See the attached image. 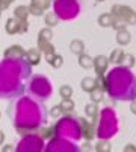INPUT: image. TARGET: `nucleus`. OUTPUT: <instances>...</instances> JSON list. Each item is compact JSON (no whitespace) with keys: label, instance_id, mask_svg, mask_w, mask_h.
I'll use <instances>...</instances> for the list:
<instances>
[{"label":"nucleus","instance_id":"16","mask_svg":"<svg viewBox=\"0 0 136 152\" xmlns=\"http://www.w3.org/2000/svg\"><path fill=\"white\" fill-rule=\"evenodd\" d=\"M40 58H41V50L40 49H30V50H27L26 59L30 62V64H38Z\"/></svg>","mask_w":136,"mask_h":152},{"label":"nucleus","instance_id":"34","mask_svg":"<svg viewBox=\"0 0 136 152\" xmlns=\"http://www.w3.org/2000/svg\"><path fill=\"white\" fill-rule=\"evenodd\" d=\"M26 12H29V9L27 8H24V6H20V8H17V17L18 18H21V20H24L26 18Z\"/></svg>","mask_w":136,"mask_h":152},{"label":"nucleus","instance_id":"23","mask_svg":"<svg viewBox=\"0 0 136 152\" xmlns=\"http://www.w3.org/2000/svg\"><path fill=\"white\" fill-rule=\"evenodd\" d=\"M6 31H8L9 34H15L17 31H20V24H18V21H17L15 18H11V20H8Z\"/></svg>","mask_w":136,"mask_h":152},{"label":"nucleus","instance_id":"9","mask_svg":"<svg viewBox=\"0 0 136 152\" xmlns=\"http://www.w3.org/2000/svg\"><path fill=\"white\" fill-rule=\"evenodd\" d=\"M44 151H47V152H74V151H79V148L74 143L68 142L67 138L56 137L48 142V145L44 148Z\"/></svg>","mask_w":136,"mask_h":152},{"label":"nucleus","instance_id":"5","mask_svg":"<svg viewBox=\"0 0 136 152\" xmlns=\"http://www.w3.org/2000/svg\"><path fill=\"white\" fill-rule=\"evenodd\" d=\"M27 93L36 100H47L53 93V85L48 81V78L42 75H35L30 76V79L27 81Z\"/></svg>","mask_w":136,"mask_h":152},{"label":"nucleus","instance_id":"3","mask_svg":"<svg viewBox=\"0 0 136 152\" xmlns=\"http://www.w3.org/2000/svg\"><path fill=\"white\" fill-rule=\"evenodd\" d=\"M104 87L109 96L115 100H129L136 99V76L127 67L112 69L104 79Z\"/></svg>","mask_w":136,"mask_h":152},{"label":"nucleus","instance_id":"38","mask_svg":"<svg viewBox=\"0 0 136 152\" xmlns=\"http://www.w3.org/2000/svg\"><path fill=\"white\" fill-rule=\"evenodd\" d=\"M2 142H3V132L0 131V143H2Z\"/></svg>","mask_w":136,"mask_h":152},{"label":"nucleus","instance_id":"11","mask_svg":"<svg viewBox=\"0 0 136 152\" xmlns=\"http://www.w3.org/2000/svg\"><path fill=\"white\" fill-rule=\"evenodd\" d=\"M48 5H50V0H32L29 11H32V14H35V15H40V14H42L44 9L48 8Z\"/></svg>","mask_w":136,"mask_h":152},{"label":"nucleus","instance_id":"19","mask_svg":"<svg viewBox=\"0 0 136 152\" xmlns=\"http://www.w3.org/2000/svg\"><path fill=\"white\" fill-rule=\"evenodd\" d=\"M70 49H71V52H73V53L82 55V53H83V50H85V44H83L80 40H74V41H71Z\"/></svg>","mask_w":136,"mask_h":152},{"label":"nucleus","instance_id":"31","mask_svg":"<svg viewBox=\"0 0 136 152\" xmlns=\"http://www.w3.org/2000/svg\"><path fill=\"white\" fill-rule=\"evenodd\" d=\"M64 111H73L74 110V102L71 99H62V104H60Z\"/></svg>","mask_w":136,"mask_h":152},{"label":"nucleus","instance_id":"14","mask_svg":"<svg viewBox=\"0 0 136 152\" xmlns=\"http://www.w3.org/2000/svg\"><path fill=\"white\" fill-rule=\"evenodd\" d=\"M79 123H80V129H82V137H86L88 140H91L94 137V131L91 128V125L85 119H79Z\"/></svg>","mask_w":136,"mask_h":152},{"label":"nucleus","instance_id":"18","mask_svg":"<svg viewBox=\"0 0 136 152\" xmlns=\"http://www.w3.org/2000/svg\"><path fill=\"white\" fill-rule=\"evenodd\" d=\"M79 66L83 69H91V67H94V59L89 55L82 53V55H79Z\"/></svg>","mask_w":136,"mask_h":152},{"label":"nucleus","instance_id":"15","mask_svg":"<svg viewBox=\"0 0 136 152\" xmlns=\"http://www.w3.org/2000/svg\"><path fill=\"white\" fill-rule=\"evenodd\" d=\"M97 87H98V84H97V79H94V78L82 79V90L86 91V93H91L92 90H95Z\"/></svg>","mask_w":136,"mask_h":152},{"label":"nucleus","instance_id":"2","mask_svg":"<svg viewBox=\"0 0 136 152\" xmlns=\"http://www.w3.org/2000/svg\"><path fill=\"white\" fill-rule=\"evenodd\" d=\"M9 110L14 128L20 134L40 129L47 122V108L41 100H36L29 94L18 97Z\"/></svg>","mask_w":136,"mask_h":152},{"label":"nucleus","instance_id":"30","mask_svg":"<svg viewBox=\"0 0 136 152\" xmlns=\"http://www.w3.org/2000/svg\"><path fill=\"white\" fill-rule=\"evenodd\" d=\"M62 62H64V58L62 56H60V55H55L52 58V61H48V64H50L52 67H55V69H59L60 66H62Z\"/></svg>","mask_w":136,"mask_h":152},{"label":"nucleus","instance_id":"28","mask_svg":"<svg viewBox=\"0 0 136 152\" xmlns=\"http://www.w3.org/2000/svg\"><path fill=\"white\" fill-rule=\"evenodd\" d=\"M59 94L62 96V99H70L73 94V88L70 85H62L59 88Z\"/></svg>","mask_w":136,"mask_h":152},{"label":"nucleus","instance_id":"7","mask_svg":"<svg viewBox=\"0 0 136 152\" xmlns=\"http://www.w3.org/2000/svg\"><path fill=\"white\" fill-rule=\"evenodd\" d=\"M80 3L79 0H55L53 2V12L59 20L70 21L74 20L80 14Z\"/></svg>","mask_w":136,"mask_h":152},{"label":"nucleus","instance_id":"1","mask_svg":"<svg viewBox=\"0 0 136 152\" xmlns=\"http://www.w3.org/2000/svg\"><path fill=\"white\" fill-rule=\"evenodd\" d=\"M32 76V64L26 58H5L0 61V99L20 97Z\"/></svg>","mask_w":136,"mask_h":152},{"label":"nucleus","instance_id":"36","mask_svg":"<svg viewBox=\"0 0 136 152\" xmlns=\"http://www.w3.org/2000/svg\"><path fill=\"white\" fill-rule=\"evenodd\" d=\"M130 110H132V113H133V114H136V99H133V100H132Z\"/></svg>","mask_w":136,"mask_h":152},{"label":"nucleus","instance_id":"4","mask_svg":"<svg viewBox=\"0 0 136 152\" xmlns=\"http://www.w3.org/2000/svg\"><path fill=\"white\" fill-rule=\"evenodd\" d=\"M119 129L118 126V117H117V113L106 107L104 110H101L100 113V122L97 125V137L98 140L103 138V140H109V138H112L114 135H117Z\"/></svg>","mask_w":136,"mask_h":152},{"label":"nucleus","instance_id":"13","mask_svg":"<svg viewBox=\"0 0 136 152\" xmlns=\"http://www.w3.org/2000/svg\"><path fill=\"white\" fill-rule=\"evenodd\" d=\"M5 58H26V53L20 46H12L5 52Z\"/></svg>","mask_w":136,"mask_h":152},{"label":"nucleus","instance_id":"26","mask_svg":"<svg viewBox=\"0 0 136 152\" xmlns=\"http://www.w3.org/2000/svg\"><path fill=\"white\" fill-rule=\"evenodd\" d=\"M95 151H98V152H109V151H110L109 142H107V140H103V138H100V142H98L97 146H95Z\"/></svg>","mask_w":136,"mask_h":152},{"label":"nucleus","instance_id":"25","mask_svg":"<svg viewBox=\"0 0 136 152\" xmlns=\"http://www.w3.org/2000/svg\"><path fill=\"white\" fill-rule=\"evenodd\" d=\"M58 21H59V18H58V15L55 14V12H47L45 14V23L48 24V26H56Z\"/></svg>","mask_w":136,"mask_h":152},{"label":"nucleus","instance_id":"20","mask_svg":"<svg viewBox=\"0 0 136 152\" xmlns=\"http://www.w3.org/2000/svg\"><path fill=\"white\" fill-rule=\"evenodd\" d=\"M112 21H114V15L112 14H103L98 17V24L103 28H109L112 26Z\"/></svg>","mask_w":136,"mask_h":152},{"label":"nucleus","instance_id":"27","mask_svg":"<svg viewBox=\"0 0 136 152\" xmlns=\"http://www.w3.org/2000/svg\"><path fill=\"white\" fill-rule=\"evenodd\" d=\"M126 26H127V23H126L124 20H121V18H118V17H114L112 28L117 29V32H118V31H122V29H126Z\"/></svg>","mask_w":136,"mask_h":152},{"label":"nucleus","instance_id":"22","mask_svg":"<svg viewBox=\"0 0 136 152\" xmlns=\"http://www.w3.org/2000/svg\"><path fill=\"white\" fill-rule=\"evenodd\" d=\"M119 64H122V67L132 69L133 64H135V56H133L132 53H124V56H122V59H121Z\"/></svg>","mask_w":136,"mask_h":152},{"label":"nucleus","instance_id":"24","mask_svg":"<svg viewBox=\"0 0 136 152\" xmlns=\"http://www.w3.org/2000/svg\"><path fill=\"white\" fill-rule=\"evenodd\" d=\"M122 56H124V52H122L121 49H115L114 52H112V55H110L109 61H110V62H117V64H119L121 59H122Z\"/></svg>","mask_w":136,"mask_h":152},{"label":"nucleus","instance_id":"6","mask_svg":"<svg viewBox=\"0 0 136 152\" xmlns=\"http://www.w3.org/2000/svg\"><path fill=\"white\" fill-rule=\"evenodd\" d=\"M55 134L58 137L67 138V140L73 142H79L82 138V129H80V123L79 119H73V117H62L59 119L55 125Z\"/></svg>","mask_w":136,"mask_h":152},{"label":"nucleus","instance_id":"37","mask_svg":"<svg viewBox=\"0 0 136 152\" xmlns=\"http://www.w3.org/2000/svg\"><path fill=\"white\" fill-rule=\"evenodd\" d=\"M124 151H136V146H133V145H127V148H124Z\"/></svg>","mask_w":136,"mask_h":152},{"label":"nucleus","instance_id":"29","mask_svg":"<svg viewBox=\"0 0 136 152\" xmlns=\"http://www.w3.org/2000/svg\"><path fill=\"white\" fill-rule=\"evenodd\" d=\"M89 94H91V99H92V102H95V104H97V102H100V100L103 99V91L100 90V87H97L95 90H92V91H91Z\"/></svg>","mask_w":136,"mask_h":152},{"label":"nucleus","instance_id":"10","mask_svg":"<svg viewBox=\"0 0 136 152\" xmlns=\"http://www.w3.org/2000/svg\"><path fill=\"white\" fill-rule=\"evenodd\" d=\"M112 15L118 17L121 20H124L127 24H135L136 23V12L129 8V6H122V5H115L112 8Z\"/></svg>","mask_w":136,"mask_h":152},{"label":"nucleus","instance_id":"8","mask_svg":"<svg viewBox=\"0 0 136 152\" xmlns=\"http://www.w3.org/2000/svg\"><path fill=\"white\" fill-rule=\"evenodd\" d=\"M44 148H45V145H44L42 137H40L38 134H27L18 142L15 151H18V152H40V151H44Z\"/></svg>","mask_w":136,"mask_h":152},{"label":"nucleus","instance_id":"39","mask_svg":"<svg viewBox=\"0 0 136 152\" xmlns=\"http://www.w3.org/2000/svg\"><path fill=\"white\" fill-rule=\"evenodd\" d=\"M98 2H103V0H98Z\"/></svg>","mask_w":136,"mask_h":152},{"label":"nucleus","instance_id":"12","mask_svg":"<svg viewBox=\"0 0 136 152\" xmlns=\"http://www.w3.org/2000/svg\"><path fill=\"white\" fill-rule=\"evenodd\" d=\"M109 59L106 58V56H103V55H98L95 59H94V67H95V72L98 73V75H103L106 70H107V67H109Z\"/></svg>","mask_w":136,"mask_h":152},{"label":"nucleus","instance_id":"32","mask_svg":"<svg viewBox=\"0 0 136 152\" xmlns=\"http://www.w3.org/2000/svg\"><path fill=\"white\" fill-rule=\"evenodd\" d=\"M52 37H53V34H52L50 29H42V31L40 32V40L50 41V40H52Z\"/></svg>","mask_w":136,"mask_h":152},{"label":"nucleus","instance_id":"17","mask_svg":"<svg viewBox=\"0 0 136 152\" xmlns=\"http://www.w3.org/2000/svg\"><path fill=\"white\" fill-rule=\"evenodd\" d=\"M130 40H132V35H130L126 29H122V31H118V32H117V41H118V44L126 46V44L130 43Z\"/></svg>","mask_w":136,"mask_h":152},{"label":"nucleus","instance_id":"21","mask_svg":"<svg viewBox=\"0 0 136 152\" xmlns=\"http://www.w3.org/2000/svg\"><path fill=\"white\" fill-rule=\"evenodd\" d=\"M85 114H86V117H89V119H95V116L98 114V110H97V104L95 102H91L85 107Z\"/></svg>","mask_w":136,"mask_h":152},{"label":"nucleus","instance_id":"35","mask_svg":"<svg viewBox=\"0 0 136 152\" xmlns=\"http://www.w3.org/2000/svg\"><path fill=\"white\" fill-rule=\"evenodd\" d=\"M12 3V0H0V9L2 8H8Z\"/></svg>","mask_w":136,"mask_h":152},{"label":"nucleus","instance_id":"33","mask_svg":"<svg viewBox=\"0 0 136 152\" xmlns=\"http://www.w3.org/2000/svg\"><path fill=\"white\" fill-rule=\"evenodd\" d=\"M62 113H64V110H62V107H60V105L53 107V108H52V111H50L52 117H60V116H62Z\"/></svg>","mask_w":136,"mask_h":152}]
</instances>
